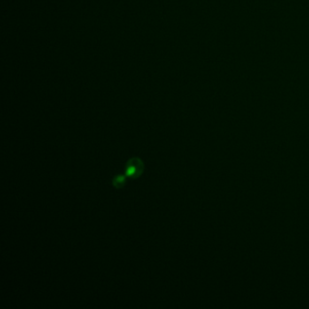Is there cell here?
<instances>
[{"instance_id":"6da1fadb","label":"cell","mask_w":309,"mask_h":309,"mask_svg":"<svg viewBox=\"0 0 309 309\" xmlns=\"http://www.w3.org/2000/svg\"><path fill=\"white\" fill-rule=\"evenodd\" d=\"M144 170L143 162L138 157H133L127 162L125 166V175L133 180H136L142 176Z\"/></svg>"},{"instance_id":"7a4b0ae2","label":"cell","mask_w":309,"mask_h":309,"mask_svg":"<svg viewBox=\"0 0 309 309\" xmlns=\"http://www.w3.org/2000/svg\"><path fill=\"white\" fill-rule=\"evenodd\" d=\"M126 175L118 174L112 179V186L117 189H123L126 184Z\"/></svg>"}]
</instances>
